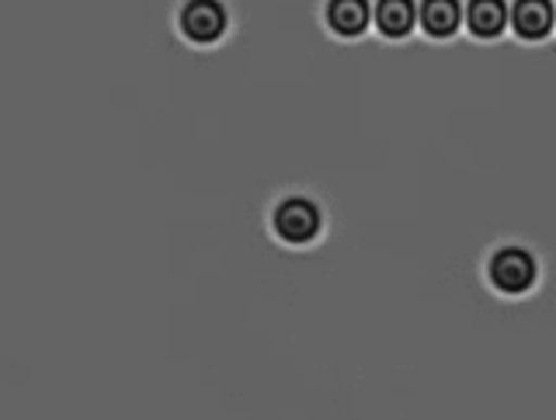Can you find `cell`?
<instances>
[{
	"label": "cell",
	"instance_id": "6",
	"mask_svg": "<svg viewBox=\"0 0 556 420\" xmlns=\"http://www.w3.org/2000/svg\"><path fill=\"white\" fill-rule=\"evenodd\" d=\"M327 22L338 35H362L369 25V0H330L327 4Z\"/></svg>",
	"mask_w": 556,
	"mask_h": 420
},
{
	"label": "cell",
	"instance_id": "3",
	"mask_svg": "<svg viewBox=\"0 0 556 420\" xmlns=\"http://www.w3.org/2000/svg\"><path fill=\"white\" fill-rule=\"evenodd\" d=\"M181 28L191 42H216L226 28V11L219 0H188L181 11Z\"/></svg>",
	"mask_w": 556,
	"mask_h": 420
},
{
	"label": "cell",
	"instance_id": "7",
	"mask_svg": "<svg viewBox=\"0 0 556 420\" xmlns=\"http://www.w3.org/2000/svg\"><path fill=\"white\" fill-rule=\"evenodd\" d=\"M417 22V8L414 0H379L376 4V25L382 35L390 39H404Z\"/></svg>",
	"mask_w": 556,
	"mask_h": 420
},
{
	"label": "cell",
	"instance_id": "5",
	"mask_svg": "<svg viewBox=\"0 0 556 420\" xmlns=\"http://www.w3.org/2000/svg\"><path fill=\"white\" fill-rule=\"evenodd\" d=\"M466 25L480 39H494L508 25V8H504V0H469Z\"/></svg>",
	"mask_w": 556,
	"mask_h": 420
},
{
	"label": "cell",
	"instance_id": "8",
	"mask_svg": "<svg viewBox=\"0 0 556 420\" xmlns=\"http://www.w3.org/2000/svg\"><path fill=\"white\" fill-rule=\"evenodd\" d=\"M463 22V8L459 0H425L421 4V25L428 35H434V39H445V35H452L459 28Z\"/></svg>",
	"mask_w": 556,
	"mask_h": 420
},
{
	"label": "cell",
	"instance_id": "1",
	"mask_svg": "<svg viewBox=\"0 0 556 420\" xmlns=\"http://www.w3.org/2000/svg\"><path fill=\"white\" fill-rule=\"evenodd\" d=\"M275 230L286 243H309L320 233V208L306 199H286L275 208Z\"/></svg>",
	"mask_w": 556,
	"mask_h": 420
},
{
	"label": "cell",
	"instance_id": "2",
	"mask_svg": "<svg viewBox=\"0 0 556 420\" xmlns=\"http://www.w3.org/2000/svg\"><path fill=\"white\" fill-rule=\"evenodd\" d=\"M491 282L501 292H511V295L526 292L535 282V260L521 247H504L491 260Z\"/></svg>",
	"mask_w": 556,
	"mask_h": 420
},
{
	"label": "cell",
	"instance_id": "4",
	"mask_svg": "<svg viewBox=\"0 0 556 420\" xmlns=\"http://www.w3.org/2000/svg\"><path fill=\"white\" fill-rule=\"evenodd\" d=\"M556 22L553 0H515L511 8V28L521 39H546Z\"/></svg>",
	"mask_w": 556,
	"mask_h": 420
}]
</instances>
